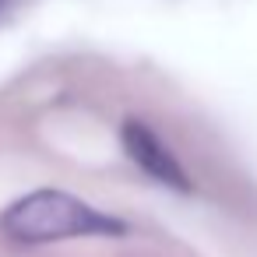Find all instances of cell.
Instances as JSON below:
<instances>
[{"label":"cell","instance_id":"cell-2","mask_svg":"<svg viewBox=\"0 0 257 257\" xmlns=\"http://www.w3.org/2000/svg\"><path fill=\"white\" fill-rule=\"evenodd\" d=\"M120 141H123V152L131 155V162H134L145 176H152L155 183H162V187H169V190L190 194V176H187L183 162L162 145V138H159L152 127H145V123H138V120H127V123L120 127Z\"/></svg>","mask_w":257,"mask_h":257},{"label":"cell","instance_id":"cell-1","mask_svg":"<svg viewBox=\"0 0 257 257\" xmlns=\"http://www.w3.org/2000/svg\"><path fill=\"white\" fill-rule=\"evenodd\" d=\"M0 232L15 243L39 246V243L81 239V236H123L127 225L116 215H106L67 190L39 187L4 208Z\"/></svg>","mask_w":257,"mask_h":257}]
</instances>
